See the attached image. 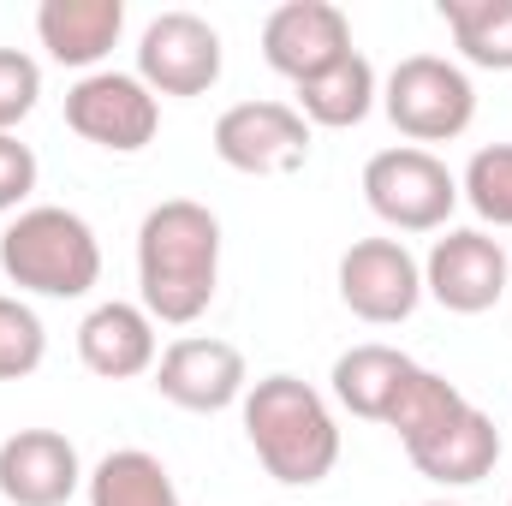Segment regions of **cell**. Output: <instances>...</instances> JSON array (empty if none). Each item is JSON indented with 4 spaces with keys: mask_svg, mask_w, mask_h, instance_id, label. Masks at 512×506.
<instances>
[{
    "mask_svg": "<svg viewBox=\"0 0 512 506\" xmlns=\"http://www.w3.org/2000/svg\"><path fill=\"white\" fill-rule=\"evenodd\" d=\"M221 286V221L197 197H167L137 227V298L149 322L191 328Z\"/></svg>",
    "mask_w": 512,
    "mask_h": 506,
    "instance_id": "1",
    "label": "cell"
},
{
    "mask_svg": "<svg viewBox=\"0 0 512 506\" xmlns=\"http://www.w3.org/2000/svg\"><path fill=\"white\" fill-rule=\"evenodd\" d=\"M245 441L262 459V471L280 489H316L322 477H334L340 465V423L328 411V399L298 376H262L251 381L245 405Z\"/></svg>",
    "mask_w": 512,
    "mask_h": 506,
    "instance_id": "2",
    "label": "cell"
},
{
    "mask_svg": "<svg viewBox=\"0 0 512 506\" xmlns=\"http://www.w3.org/2000/svg\"><path fill=\"white\" fill-rule=\"evenodd\" d=\"M0 274L18 292H36V298H84L102 280L96 227L78 209L30 203L0 233Z\"/></svg>",
    "mask_w": 512,
    "mask_h": 506,
    "instance_id": "3",
    "label": "cell"
},
{
    "mask_svg": "<svg viewBox=\"0 0 512 506\" xmlns=\"http://www.w3.org/2000/svg\"><path fill=\"white\" fill-rule=\"evenodd\" d=\"M382 114L393 120L399 137H411V149L453 143L477 120V84L465 66H453L441 54H405L382 84Z\"/></svg>",
    "mask_w": 512,
    "mask_h": 506,
    "instance_id": "4",
    "label": "cell"
},
{
    "mask_svg": "<svg viewBox=\"0 0 512 506\" xmlns=\"http://www.w3.org/2000/svg\"><path fill=\"white\" fill-rule=\"evenodd\" d=\"M364 203L393 233H441L447 215L459 209V179L447 173L441 155L399 143L364 161Z\"/></svg>",
    "mask_w": 512,
    "mask_h": 506,
    "instance_id": "5",
    "label": "cell"
},
{
    "mask_svg": "<svg viewBox=\"0 0 512 506\" xmlns=\"http://www.w3.org/2000/svg\"><path fill=\"white\" fill-rule=\"evenodd\" d=\"M66 126L108 155H137L161 131V96L137 72H84L66 90Z\"/></svg>",
    "mask_w": 512,
    "mask_h": 506,
    "instance_id": "6",
    "label": "cell"
},
{
    "mask_svg": "<svg viewBox=\"0 0 512 506\" xmlns=\"http://www.w3.org/2000/svg\"><path fill=\"white\" fill-rule=\"evenodd\" d=\"M221 30L197 12H161L137 36V78L155 96H209L221 84Z\"/></svg>",
    "mask_w": 512,
    "mask_h": 506,
    "instance_id": "7",
    "label": "cell"
},
{
    "mask_svg": "<svg viewBox=\"0 0 512 506\" xmlns=\"http://www.w3.org/2000/svg\"><path fill=\"white\" fill-rule=\"evenodd\" d=\"M155 393L179 411H197V417H215V411H233L245 405L251 393V370H245V352L233 340H215V334H185L173 340L161 358H155Z\"/></svg>",
    "mask_w": 512,
    "mask_h": 506,
    "instance_id": "8",
    "label": "cell"
},
{
    "mask_svg": "<svg viewBox=\"0 0 512 506\" xmlns=\"http://www.w3.org/2000/svg\"><path fill=\"white\" fill-rule=\"evenodd\" d=\"M209 143L233 173H251V179H280L310 161V126L292 102H233L215 120Z\"/></svg>",
    "mask_w": 512,
    "mask_h": 506,
    "instance_id": "9",
    "label": "cell"
},
{
    "mask_svg": "<svg viewBox=\"0 0 512 506\" xmlns=\"http://www.w3.org/2000/svg\"><path fill=\"white\" fill-rule=\"evenodd\" d=\"M512 262L501 251V239H489L483 227H453L441 233L429 256H423V292L453 310V316H483L507 298Z\"/></svg>",
    "mask_w": 512,
    "mask_h": 506,
    "instance_id": "10",
    "label": "cell"
},
{
    "mask_svg": "<svg viewBox=\"0 0 512 506\" xmlns=\"http://www.w3.org/2000/svg\"><path fill=\"white\" fill-rule=\"evenodd\" d=\"M340 304L370 322V328H399L423 304V262L399 239H358L340 256Z\"/></svg>",
    "mask_w": 512,
    "mask_h": 506,
    "instance_id": "11",
    "label": "cell"
},
{
    "mask_svg": "<svg viewBox=\"0 0 512 506\" xmlns=\"http://www.w3.org/2000/svg\"><path fill=\"white\" fill-rule=\"evenodd\" d=\"M352 54V18L334 0H286L262 18V60L298 84L322 78L334 60Z\"/></svg>",
    "mask_w": 512,
    "mask_h": 506,
    "instance_id": "12",
    "label": "cell"
},
{
    "mask_svg": "<svg viewBox=\"0 0 512 506\" xmlns=\"http://www.w3.org/2000/svg\"><path fill=\"white\" fill-rule=\"evenodd\" d=\"M84 489V459L60 429H18L0 441V501L66 506Z\"/></svg>",
    "mask_w": 512,
    "mask_h": 506,
    "instance_id": "13",
    "label": "cell"
},
{
    "mask_svg": "<svg viewBox=\"0 0 512 506\" xmlns=\"http://www.w3.org/2000/svg\"><path fill=\"white\" fill-rule=\"evenodd\" d=\"M405 459L417 465V477H429V483H441V489H471V483H483V477L501 465V429H495L489 411H477V405L465 399L435 435L411 441Z\"/></svg>",
    "mask_w": 512,
    "mask_h": 506,
    "instance_id": "14",
    "label": "cell"
},
{
    "mask_svg": "<svg viewBox=\"0 0 512 506\" xmlns=\"http://www.w3.org/2000/svg\"><path fill=\"white\" fill-rule=\"evenodd\" d=\"M78 358L84 370L102 381H131L155 370V322L143 304H126V298H108L96 304L84 322H78Z\"/></svg>",
    "mask_w": 512,
    "mask_h": 506,
    "instance_id": "15",
    "label": "cell"
},
{
    "mask_svg": "<svg viewBox=\"0 0 512 506\" xmlns=\"http://www.w3.org/2000/svg\"><path fill=\"white\" fill-rule=\"evenodd\" d=\"M126 30V0H42L36 6V36L48 60L96 72Z\"/></svg>",
    "mask_w": 512,
    "mask_h": 506,
    "instance_id": "16",
    "label": "cell"
},
{
    "mask_svg": "<svg viewBox=\"0 0 512 506\" xmlns=\"http://www.w3.org/2000/svg\"><path fill=\"white\" fill-rule=\"evenodd\" d=\"M417 370V358H405L399 346H382V340H364V346H352V352H340L334 358V399L352 411V417H364V423H387V411H393V399H399V387L405 376Z\"/></svg>",
    "mask_w": 512,
    "mask_h": 506,
    "instance_id": "17",
    "label": "cell"
},
{
    "mask_svg": "<svg viewBox=\"0 0 512 506\" xmlns=\"http://www.w3.org/2000/svg\"><path fill=\"white\" fill-rule=\"evenodd\" d=\"M376 102H382V78H376V66L352 48V54H346V60H334L322 78L298 84V102H292V108L304 114V126L346 131V126H364Z\"/></svg>",
    "mask_w": 512,
    "mask_h": 506,
    "instance_id": "18",
    "label": "cell"
},
{
    "mask_svg": "<svg viewBox=\"0 0 512 506\" xmlns=\"http://www.w3.org/2000/svg\"><path fill=\"white\" fill-rule=\"evenodd\" d=\"M90 506H179L173 471L149 447H114L90 477H84Z\"/></svg>",
    "mask_w": 512,
    "mask_h": 506,
    "instance_id": "19",
    "label": "cell"
},
{
    "mask_svg": "<svg viewBox=\"0 0 512 506\" xmlns=\"http://www.w3.org/2000/svg\"><path fill=\"white\" fill-rule=\"evenodd\" d=\"M441 24L483 72H512V0H441Z\"/></svg>",
    "mask_w": 512,
    "mask_h": 506,
    "instance_id": "20",
    "label": "cell"
},
{
    "mask_svg": "<svg viewBox=\"0 0 512 506\" xmlns=\"http://www.w3.org/2000/svg\"><path fill=\"white\" fill-rule=\"evenodd\" d=\"M459 405H465V393H459L453 381L417 364V370L405 376V387H399V399H393V411H387L382 429H393V435H399V447H411V441L435 435V429H441Z\"/></svg>",
    "mask_w": 512,
    "mask_h": 506,
    "instance_id": "21",
    "label": "cell"
},
{
    "mask_svg": "<svg viewBox=\"0 0 512 506\" xmlns=\"http://www.w3.org/2000/svg\"><path fill=\"white\" fill-rule=\"evenodd\" d=\"M459 197L477 209V221L489 227H512V143H489L465 161Z\"/></svg>",
    "mask_w": 512,
    "mask_h": 506,
    "instance_id": "22",
    "label": "cell"
},
{
    "mask_svg": "<svg viewBox=\"0 0 512 506\" xmlns=\"http://www.w3.org/2000/svg\"><path fill=\"white\" fill-rule=\"evenodd\" d=\"M42 358H48V328H42V316H36L24 298L0 292V381L36 376Z\"/></svg>",
    "mask_w": 512,
    "mask_h": 506,
    "instance_id": "23",
    "label": "cell"
},
{
    "mask_svg": "<svg viewBox=\"0 0 512 506\" xmlns=\"http://www.w3.org/2000/svg\"><path fill=\"white\" fill-rule=\"evenodd\" d=\"M42 96V66L24 48H0V131H18L36 114Z\"/></svg>",
    "mask_w": 512,
    "mask_h": 506,
    "instance_id": "24",
    "label": "cell"
},
{
    "mask_svg": "<svg viewBox=\"0 0 512 506\" xmlns=\"http://www.w3.org/2000/svg\"><path fill=\"white\" fill-rule=\"evenodd\" d=\"M36 149L18 143V131H0V215H18L36 191Z\"/></svg>",
    "mask_w": 512,
    "mask_h": 506,
    "instance_id": "25",
    "label": "cell"
},
{
    "mask_svg": "<svg viewBox=\"0 0 512 506\" xmlns=\"http://www.w3.org/2000/svg\"><path fill=\"white\" fill-rule=\"evenodd\" d=\"M423 506H459V501H423Z\"/></svg>",
    "mask_w": 512,
    "mask_h": 506,
    "instance_id": "26",
    "label": "cell"
},
{
    "mask_svg": "<svg viewBox=\"0 0 512 506\" xmlns=\"http://www.w3.org/2000/svg\"><path fill=\"white\" fill-rule=\"evenodd\" d=\"M507 506H512V501H507Z\"/></svg>",
    "mask_w": 512,
    "mask_h": 506,
    "instance_id": "27",
    "label": "cell"
}]
</instances>
